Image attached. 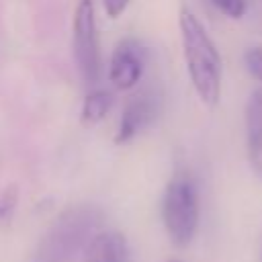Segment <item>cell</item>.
I'll use <instances>...</instances> for the list:
<instances>
[{
	"instance_id": "obj_1",
	"label": "cell",
	"mask_w": 262,
	"mask_h": 262,
	"mask_svg": "<svg viewBox=\"0 0 262 262\" xmlns=\"http://www.w3.org/2000/svg\"><path fill=\"white\" fill-rule=\"evenodd\" d=\"M182 55L188 78L201 102L209 108L217 106L221 96V55L207 33L205 25L188 8L180 10L178 18Z\"/></svg>"
},
{
	"instance_id": "obj_2",
	"label": "cell",
	"mask_w": 262,
	"mask_h": 262,
	"mask_svg": "<svg viewBox=\"0 0 262 262\" xmlns=\"http://www.w3.org/2000/svg\"><path fill=\"white\" fill-rule=\"evenodd\" d=\"M102 213L92 205H72L61 211L39 239L35 262H68L84 252L88 242L100 231Z\"/></svg>"
},
{
	"instance_id": "obj_3",
	"label": "cell",
	"mask_w": 262,
	"mask_h": 262,
	"mask_svg": "<svg viewBox=\"0 0 262 262\" xmlns=\"http://www.w3.org/2000/svg\"><path fill=\"white\" fill-rule=\"evenodd\" d=\"M160 211L170 242L178 248H186L194 239L201 219L199 188L188 170L178 168L172 174L164 188Z\"/></svg>"
},
{
	"instance_id": "obj_4",
	"label": "cell",
	"mask_w": 262,
	"mask_h": 262,
	"mask_svg": "<svg viewBox=\"0 0 262 262\" xmlns=\"http://www.w3.org/2000/svg\"><path fill=\"white\" fill-rule=\"evenodd\" d=\"M72 49L82 80L96 86L102 76V53L92 0H80L76 6L72 20Z\"/></svg>"
},
{
	"instance_id": "obj_5",
	"label": "cell",
	"mask_w": 262,
	"mask_h": 262,
	"mask_svg": "<svg viewBox=\"0 0 262 262\" xmlns=\"http://www.w3.org/2000/svg\"><path fill=\"white\" fill-rule=\"evenodd\" d=\"M160 113V94L154 88L139 90L133 94L119 119V127L115 133V143L123 145L129 143L135 135H139L145 127H149Z\"/></svg>"
},
{
	"instance_id": "obj_6",
	"label": "cell",
	"mask_w": 262,
	"mask_h": 262,
	"mask_svg": "<svg viewBox=\"0 0 262 262\" xmlns=\"http://www.w3.org/2000/svg\"><path fill=\"white\" fill-rule=\"evenodd\" d=\"M143 49L133 39H123L111 53L108 61V82L117 90H131L139 84L143 76Z\"/></svg>"
},
{
	"instance_id": "obj_7",
	"label": "cell",
	"mask_w": 262,
	"mask_h": 262,
	"mask_svg": "<svg viewBox=\"0 0 262 262\" xmlns=\"http://www.w3.org/2000/svg\"><path fill=\"white\" fill-rule=\"evenodd\" d=\"M86 262H131V250L121 231L100 229L84 248Z\"/></svg>"
},
{
	"instance_id": "obj_8",
	"label": "cell",
	"mask_w": 262,
	"mask_h": 262,
	"mask_svg": "<svg viewBox=\"0 0 262 262\" xmlns=\"http://www.w3.org/2000/svg\"><path fill=\"white\" fill-rule=\"evenodd\" d=\"M246 145L250 166L262 178V88L254 90L246 104Z\"/></svg>"
},
{
	"instance_id": "obj_9",
	"label": "cell",
	"mask_w": 262,
	"mask_h": 262,
	"mask_svg": "<svg viewBox=\"0 0 262 262\" xmlns=\"http://www.w3.org/2000/svg\"><path fill=\"white\" fill-rule=\"evenodd\" d=\"M113 106V92L104 88H92L80 108V123L84 127H94L98 125L111 111Z\"/></svg>"
},
{
	"instance_id": "obj_10",
	"label": "cell",
	"mask_w": 262,
	"mask_h": 262,
	"mask_svg": "<svg viewBox=\"0 0 262 262\" xmlns=\"http://www.w3.org/2000/svg\"><path fill=\"white\" fill-rule=\"evenodd\" d=\"M16 205H18V188L16 184H8L4 186V190L0 192V225H8L16 213Z\"/></svg>"
},
{
	"instance_id": "obj_11",
	"label": "cell",
	"mask_w": 262,
	"mask_h": 262,
	"mask_svg": "<svg viewBox=\"0 0 262 262\" xmlns=\"http://www.w3.org/2000/svg\"><path fill=\"white\" fill-rule=\"evenodd\" d=\"M244 66L252 78L262 82V45H254L244 53Z\"/></svg>"
},
{
	"instance_id": "obj_12",
	"label": "cell",
	"mask_w": 262,
	"mask_h": 262,
	"mask_svg": "<svg viewBox=\"0 0 262 262\" xmlns=\"http://www.w3.org/2000/svg\"><path fill=\"white\" fill-rule=\"evenodd\" d=\"M209 2L229 18H242L248 10L246 0H209Z\"/></svg>"
},
{
	"instance_id": "obj_13",
	"label": "cell",
	"mask_w": 262,
	"mask_h": 262,
	"mask_svg": "<svg viewBox=\"0 0 262 262\" xmlns=\"http://www.w3.org/2000/svg\"><path fill=\"white\" fill-rule=\"evenodd\" d=\"M102 4H104L106 14H108L111 18H117V16H121V14L127 10L129 0H102Z\"/></svg>"
},
{
	"instance_id": "obj_14",
	"label": "cell",
	"mask_w": 262,
	"mask_h": 262,
	"mask_svg": "<svg viewBox=\"0 0 262 262\" xmlns=\"http://www.w3.org/2000/svg\"><path fill=\"white\" fill-rule=\"evenodd\" d=\"M166 262H184V260H180V258H168Z\"/></svg>"
}]
</instances>
